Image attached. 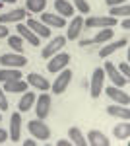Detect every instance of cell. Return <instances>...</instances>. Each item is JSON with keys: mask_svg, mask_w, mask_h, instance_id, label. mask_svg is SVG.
Segmentation results:
<instances>
[{"mask_svg": "<svg viewBox=\"0 0 130 146\" xmlns=\"http://www.w3.org/2000/svg\"><path fill=\"white\" fill-rule=\"evenodd\" d=\"M87 144H91V146H109L111 142H109V138L101 131H89L87 133Z\"/></svg>", "mask_w": 130, "mask_h": 146, "instance_id": "cell-16", "label": "cell"}, {"mask_svg": "<svg viewBox=\"0 0 130 146\" xmlns=\"http://www.w3.org/2000/svg\"><path fill=\"white\" fill-rule=\"evenodd\" d=\"M0 121H2V111H0Z\"/></svg>", "mask_w": 130, "mask_h": 146, "instance_id": "cell-41", "label": "cell"}, {"mask_svg": "<svg viewBox=\"0 0 130 146\" xmlns=\"http://www.w3.org/2000/svg\"><path fill=\"white\" fill-rule=\"evenodd\" d=\"M0 64L2 66H6V68H22L27 64V58L23 55H14V53H6V55H2L0 56Z\"/></svg>", "mask_w": 130, "mask_h": 146, "instance_id": "cell-7", "label": "cell"}, {"mask_svg": "<svg viewBox=\"0 0 130 146\" xmlns=\"http://www.w3.org/2000/svg\"><path fill=\"white\" fill-rule=\"evenodd\" d=\"M51 111V96L45 92L41 94L37 100H35V113H37V119H47V115Z\"/></svg>", "mask_w": 130, "mask_h": 146, "instance_id": "cell-8", "label": "cell"}, {"mask_svg": "<svg viewBox=\"0 0 130 146\" xmlns=\"http://www.w3.org/2000/svg\"><path fill=\"white\" fill-rule=\"evenodd\" d=\"M47 6V0H25V10L33 14H41Z\"/></svg>", "mask_w": 130, "mask_h": 146, "instance_id": "cell-27", "label": "cell"}, {"mask_svg": "<svg viewBox=\"0 0 130 146\" xmlns=\"http://www.w3.org/2000/svg\"><path fill=\"white\" fill-rule=\"evenodd\" d=\"M74 4H76V8L82 14H89V4H87L86 0H74Z\"/></svg>", "mask_w": 130, "mask_h": 146, "instance_id": "cell-31", "label": "cell"}, {"mask_svg": "<svg viewBox=\"0 0 130 146\" xmlns=\"http://www.w3.org/2000/svg\"><path fill=\"white\" fill-rule=\"evenodd\" d=\"M20 129H22V113H14L10 117V138L14 142L20 140Z\"/></svg>", "mask_w": 130, "mask_h": 146, "instance_id": "cell-14", "label": "cell"}, {"mask_svg": "<svg viewBox=\"0 0 130 146\" xmlns=\"http://www.w3.org/2000/svg\"><path fill=\"white\" fill-rule=\"evenodd\" d=\"M27 90V82L20 80H12V82H4V92L6 94H23Z\"/></svg>", "mask_w": 130, "mask_h": 146, "instance_id": "cell-20", "label": "cell"}, {"mask_svg": "<svg viewBox=\"0 0 130 146\" xmlns=\"http://www.w3.org/2000/svg\"><path fill=\"white\" fill-rule=\"evenodd\" d=\"M23 146H37V140H23Z\"/></svg>", "mask_w": 130, "mask_h": 146, "instance_id": "cell-39", "label": "cell"}, {"mask_svg": "<svg viewBox=\"0 0 130 146\" xmlns=\"http://www.w3.org/2000/svg\"><path fill=\"white\" fill-rule=\"evenodd\" d=\"M103 72H105L109 78H111V82H113L117 88H124V86L128 84V78H124V76H122V74L119 72V68L115 66L113 62H105V68H103Z\"/></svg>", "mask_w": 130, "mask_h": 146, "instance_id": "cell-6", "label": "cell"}, {"mask_svg": "<svg viewBox=\"0 0 130 146\" xmlns=\"http://www.w3.org/2000/svg\"><path fill=\"white\" fill-rule=\"evenodd\" d=\"M107 6H120V4H126V0H105Z\"/></svg>", "mask_w": 130, "mask_h": 146, "instance_id": "cell-35", "label": "cell"}, {"mask_svg": "<svg viewBox=\"0 0 130 146\" xmlns=\"http://www.w3.org/2000/svg\"><path fill=\"white\" fill-rule=\"evenodd\" d=\"M35 100H37V96L33 94V92H23V96H22V100H20V103H18V109H20V113H25V111H29L33 107V103H35Z\"/></svg>", "mask_w": 130, "mask_h": 146, "instance_id": "cell-22", "label": "cell"}, {"mask_svg": "<svg viewBox=\"0 0 130 146\" xmlns=\"http://www.w3.org/2000/svg\"><path fill=\"white\" fill-rule=\"evenodd\" d=\"M2 2H8V4H12V2H16V0H2Z\"/></svg>", "mask_w": 130, "mask_h": 146, "instance_id": "cell-40", "label": "cell"}, {"mask_svg": "<svg viewBox=\"0 0 130 146\" xmlns=\"http://www.w3.org/2000/svg\"><path fill=\"white\" fill-rule=\"evenodd\" d=\"M68 136H70L72 144H78V146H86L87 144V140L84 138L82 131H80L78 127H70V129H68Z\"/></svg>", "mask_w": 130, "mask_h": 146, "instance_id": "cell-26", "label": "cell"}, {"mask_svg": "<svg viewBox=\"0 0 130 146\" xmlns=\"http://www.w3.org/2000/svg\"><path fill=\"white\" fill-rule=\"evenodd\" d=\"M84 25H87L89 29L91 27H113V25H117V18H113V16H89L87 20H84Z\"/></svg>", "mask_w": 130, "mask_h": 146, "instance_id": "cell-3", "label": "cell"}, {"mask_svg": "<svg viewBox=\"0 0 130 146\" xmlns=\"http://www.w3.org/2000/svg\"><path fill=\"white\" fill-rule=\"evenodd\" d=\"M64 43H66V37H62V35H58V37L51 39V43L41 51V56H43V58H51L53 55L60 53V49L64 47Z\"/></svg>", "mask_w": 130, "mask_h": 146, "instance_id": "cell-9", "label": "cell"}, {"mask_svg": "<svg viewBox=\"0 0 130 146\" xmlns=\"http://www.w3.org/2000/svg\"><path fill=\"white\" fill-rule=\"evenodd\" d=\"M10 35V31H8V27H4L2 23H0V39H6Z\"/></svg>", "mask_w": 130, "mask_h": 146, "instance_id": "cell-34", "label": "cell"}, {"mask_svg": "<svg viewBox=\"0 0 130 146\" xmlns=\"http://www.w3.org/2000/svg\"><path fill=\"white\" fill-rule=\"evenodd\" d=\"M23 78L20 68H4L0 70V82H12V80H20Z\"/></svg>", "mask_w": 130, "mask_h": 146, "instance_id": "cell-25", "label": "cell"}, {"mask_svg": "<svg viewBox=\"0 0 130 146\" xmlns=\"http://www.w3.org/2000/svg\"><path fill=\"white\" fill-rule=\"evenodd\" d=\"M128 45V39H119V41H115V43H107L105 47H101L99 49V56L101 58H107L109 55H113V53H117L119 49Z\"/></svg>", "mask_w": 130, "mask_h": 146, "instance_id": "cell-13", "label": "cell"}, {"mask_svg": "<svg viewBox=\"0 0 130 146\" xmlns=\"http://www.w3.org/2000/svg\"><path fill=\"white\" fill-rule=\"evenodd\" d=\"M105 94H107V96H109L113 101L120 103V105H128V103H130V96H128V94H124V92H122V88L109 86L107 90H105Z\"/></svg>", "mask_w": 130, "mask_h": 146, "instance_id": "cell-11", "label": "cell"}, {"mask_svg": "<svg viewBox=\"0 0 130 146\" xmlns=\"http://www.w3.org/2000/svg\"><path fill=\"white\" fill-rule=\"evenodd\" d=\"M16 31H18V35L22 37V39H25V41H29L31 45H35V47H39V43H41V39L37 37V35L33 33L31 29L25 25V23H18V27H16Z\"/></svg>", "mask_w": 130, "mask_h": 146, "instance_id": "cell-12", "label": "cell"}, {"mask_svg": "<svg viewBox=\"0 0 130 146\" xmlns=\"http://www.w3.org/2000/svg\"><path fill=\"white\" fill-rule=\"evenodd\" d=\"M6 39H8V45H10L16 53H22L23 51V39L20 35H8Z\"/></svg>", "mask_w": 130, "mask_h": 146, "instance_id": "cell-30", "label": "cell"}, {"mask_svg": "<svg viewBox=\"0 0 130 146\" xmlns=\"http://www.w3.org/2000/svg\"><path fill=\"white\" fill-rule=\"evenodd\" d=\"M27 129H29V133H31L37 140H47L49 136H51V129L45 125L43 119H33L27 123Z\"/></svg>", "mask_w": 130, "mask_h": 146, "instance_id": "cell-2", "label": "cell"}, {"mask_svg": "<svg viewBox=\"0 0 130 146\" xmlns=\"http://www.w3.org/2000/svg\"><path fill=\"white\" fill-rule=\"evenodd\" d=\"M70 82H72V70H68V68H64V70H60V76L53 82V94H64L66 88L70 86Z\"/></svg>", "mask_w": 130, "mask_h": 146, "instance_id": "cell-4", "label": "cell"}, {"mask_svg": "<svg viewBox=\"0 0 130 146\" xmlns=\"http://www.w3.org/2000/svg\"><path fill=\"white\" fill-rule=\"evenodd\" d=\"M6 140H8V133H6L4 129H0V144H4Z\"/></svg>", "mask_w": 130, "mask_h": 146, "instance_id": "cell-36", "label": "cell"}, {"mask_svg": "<svg viewBox=\"0 0 130 146\" xmlns=\"http://www.w3.org/2000/svg\"><path fill=\"white\" fill-rule=\"evenodd\" d=\"M109 16H113V18H117V16H130V6L128 4H120V6H111V10H109Z\"/></svg>", "mask_w": 130, "mask_h": 146, "instance_id": "cell-29", "label": "cell"}, {"mask_svg": "<svg viewBox=\"0 0 130 146\" xmlns=\"http://www.w3.org/2000/svg\"><path fill=\"white\" fill-rule=\"evenodd\" d=\"M23 18H27V10L23 8H18L14 12H6L0 16V23H8V22H22Z\"/></svg>", "mask_w": 130, "mask_h": 146, "instance_id": "cell-19", "label": "cell"}, {"mask_svg": "<svg viewBox=\"0 0 130 146\" xmlns=\"http://www.w3.org/2000/svg\"><path fill=\"white\" fill-rule=\"evenodd\" d=\"M107 113L111 117H119L122 121H128L130 119V111H128V105H107Z\"/></svg>", "mask_w": 130, "mask_h": 146, "instance_id": "cell-18", "label": "cell"}, {"mask_svg": "<svg viewBox=\"0 0 130 146\" xmlns=\"http://www.w3.org/2000/svg\"><path fill=\"white\" fill-rule=\"evenodd\" d=\"M25 25H27V27H29L39 39H47V37H51V29H49V25H45L41 20H33V18H31V20H27Z\"/></svg>", "mask_w": 130, "mask_h": 146, "instance_id": "cell-10", "label": "cell"}, {"mask_svg": "<svg viewBox=\"0 0 130 146\" xmlns=\"http://www.w3.org/2000/svg\"><path fill=\"white\" fill-rule=\"evenodd\" d=\"M82 27H84V18L82 16H76L72 23H70V27H68V33H66V39H70V41H76V37L82 33Z\"/></svg>", "mask_w": 130, "mask_h": 146, "instance_id": "cell-17", "label": "cell"}, {"mask_svg": "<svg viewBox=\"0 0 130 146\" xmlns=\"http://www.w3.org/2000/svg\"><path fill=\"white\" fill-rule=\"evenodd\" d=\"M122 29H130V20H128V18L122 20Z\"/></svg>", "mask_w": 130, "mask_h": 146, "instance_id": "cell-38", "label": "cell"}, {"mask_svg": "<svg viewBox=\"0 0 130 146\" xmlns=\"http://www.w3.org/2000/svg\"><path fill=\"white\" fill-rule=\"evenodd\" d=\"M27 84H31L33 88H37V90H41V92H47L49 88H51L49 80L43 78V76H41V74H37V72H31V74L27 76Z\"/></svg>", "mask_w": 130, "mask_h": 146, "instance_id": "cell-15", "label": "cell"}, {"mask_svg": "<svg viewBox=\"0 0 130 146\" xmlns=\"http://www.w3.org/2000/svg\"><path fill=\"white\" fill-rule=\"evenodd\" d=\"M113 135L117 136L119 140H126L130 136V123L128 121H122V123L115 125V129H113Z\"/></svg>", "mask_w": 130, "mask_h": 146, "instance_id": "cell-24", "label": "cell"}, {"mask_svg": "<svg viewBox=\"0 0 130 146\" xmlns=\"http://www.w3.org/2000/svg\"><path fill=\"white\" fill-rule=\"evenodd\" d=\"M54 10L58 12L62 18L74 16V6H72L68 0H54Z\"/></svg>", "mask_w": 130, "mask_h": 146, "instance_id": "cell-23", "label": "cell"}, {"mask_svg": "<svg viewBox=\"0 0 130 146\" xmlns=\"http://www.w3.org/2000/svg\"><path fill=\"white\" fill-rule=\"evenodd\" d=\"M68 62H70V55L68 53H56V55L51 56V62L47 64V68H49V72L56 74V72L64 70L68 66Z\"/></svg>", "mask_w": 130, "mask_h": 146, "instance_id": "cell-5", "label": "cell"}, {"mask_svg": "<svg viewBox=\"0 0 130 146\" xmlns=\"http://www.w3.org/2000/svg\"><path fill=\"white\" fill-rule=\"evenodd\" d=\"M103 86H105V72L103 68H95L93 74H91V86H89V96L93 100H97L103 92Z\"/></svg>", "mask_w": 130, "mask_h": 146, "instance_id": "cell-1", "label": "cell"}, {"mask_svg": "<svg viewBox=\"0 0 130 146\" xmlns=\"http://www.w3.org/2000/svg\"><path fill=\"white\" fill-rule=\"evenodd\" d=\"M8 109V98H6V92L0 90V111H6Z\"/></svg>", "mask_w": 130, "mask_h": 146, "instance_id": "cell-32", "label": "cell"}, {"mask_svg": "<svg viewBox=\"0 0 130 146\" xmlns=\"http://www.w3.org/2000/svg\"><path fill=\"white\" fill-rule=\"evenodd\" d=\"M56 146H72V140H58Z\"/></svg>", "mask_w": 130, "mask_h": 146, "instance_id": "cell-37", "label": "cell"}, {"mask_svg": "<svg viewBox=\"0 0 130 146\" xmlns=\"http://www.w3.org/2000/svg\"><path fill=\"white\" fill-rule=\"evenodd\" d=\"M119 72L124 76V78H128V76H130V66H128V62H120V64H119Z\"/></svg>", "mask_w": 130, "mask_h": 146, "instance_id": "cell-33", "label": "cell"}, {"mask_svg": "<svg viewBox=\"0 0 130 146\" xmlns=\"http://www.w3.org/2000/svg\"><path fill=\"white\" fill-rule=\"evenodd\" d=\"M41 22H43L45 25H49V27H64V25H66V20L62 18V16H56V14H47V12L41 16Z\"/></svg>", "mask_w": 130, "mask_h": 146, "instance_id": "cell-21", "label": "cell"}, {"mask_svg": "<svg viewBox=\"0 0 130 146\" xmlns=\"http://www.w3.org/2000/svg\"><path fill=\"white\" fill-rule=\"evenodd\" d=\"M111 37H113L111 27H103L101 31H97V33H95V37H93L89 43H97V45H101V43H107V41H111Z\"/></svg>", "mask_w": 130, "mask_h": 146, "instance_id": "cell-28", "label": "cell"}]
</instances>
